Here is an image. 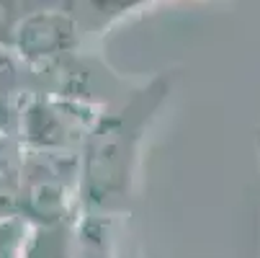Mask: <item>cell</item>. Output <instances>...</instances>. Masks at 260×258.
I'll return each instance as SVG.
<instances>
[{"instance_id": "6da1fadb", "label": "cell", "mask_w": 260, "mask_h": 258, "mask_svg": "<svg viewBox=\"0 0 260 258\" xmlns=\"http://www.w3.org/2000/svg\"><path fill=\"white\" fill-rule=\"evenodd\" d=\"M152 91L147 93V101L137 114L119 111L116 117H111L103 129L95 134V142L90 147V194L95 202L111 207L126 196L129 189V173L137 153V139L144 127V122L150 119V111L157 108L160 98H152Z\"/></svg>"}]
</instances>
